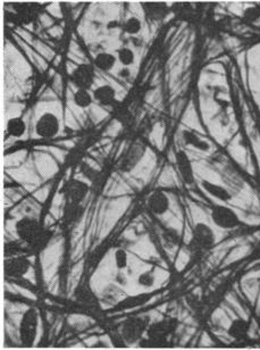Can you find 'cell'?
Segmentation results:
<instances>
[{"instance_id": "cell-18", "label": "cell", "mask_w": 260, "mask_h": 350, "mask_svg": "<svg viewBox=\"0 0 260 350\" xmlns=\"http://www.w3.org/2000/svg\"><path fill=\"white\" fill-rule=\"evenodd\" d=\"M142 7L145 15L152 21H160L168 13V6L164 3H145Z\"/></svg>"}, {"instance_id": "cell-11", "label": "cell", "mask_w": 260, "mask_h": 350, "mask_svg": "<svg viewBox=\"0 0 260 350\" xmlns=\"http://www.w3.org/2000/svg\"><path fill=\"white\" fill-rule=\"evenodd\" d=\"M147 206L149 212L155 216H162L165 215L170 208V201L169 197L167 196V193L161 191V190H157L153 191L150 196L148 197Z\"/></svg>"}, {"instance_id": "cell-15", "label": "cell", "mask_w": 260, "mask_h": 350, "mask_svg": "<svg viewBox=\"0 0 260 350\" xmlns=\"http://www.w3.org/2000/svg\"><path fill=\"white\" fill-rule=\"evenodd\" d=\"M226 331H227V334L230 335L232 339L242 340L248 336L249 331H250V324L248 321L244 320V318H236V320L232 321L230 323V325H228Z\"/></svg>"}, {"instance_id": "cell-12", "label": "cell", "mask_w": 260, "mask_h": 350, "mask_svg": "<svg viewBox=\"0 0 260 350\" xmlns=\"http://www.w3.org/2000/svg\"><path fill=\"white\" fill-rule=\"evenodd\" d=\"M89 192V185L81 180L73 179L65 185V196L68 202L81 203Z\"/></svg>"}, {"instance_id": "cell-13", "label": "cell", "mask_w": 260, "mask_h": 350, "mask_svg": "<svg viewBox=\"0 0 260 350\" xmlns=\"http://www.w3.org/2000/svg\"><path fill=\"white\" fill-rule=\"evenodd\" d=\"M117 92L110 84H101L92 92L95 101L101 106H110L115 103Z\"/></svg>"}, {"instance_id": "cell-5", "label": "cell", "mask_w": 260, "mask_h": 350, "mask_svg": "<svg viewBox=\"0 0 260 350\" xmlns=\"http://www.w3.org/2000/svg\"><path fill=\"white\" fill-rule=\"evenodd\" d=\"M34 131L39 138L52 139L58 135L60 131V121L56 114L46 112L37 119Z\"/></svg>"}, {"instance_id": "cell-19", "label": "cell", "mask_w": 260, "mask_h": 350, "mask_svg": "<svg viewBox=\"0 0 260 350\" xmlns=\"http://www.w3.org/2000/svg\"><path fill=\"white\" fill-rule=\"evenodd\" d=\"M144 154L143 147H132L129 153L126 154V156L123 158V162L121 164V170L124 172H129L132 168H134L136 164L140 162V159L142 158Z\"/></svg>"}, {"instance_id": "cell-3", "label": "cell", "mask_w": 260, "mask_h": 350, "mask_svg": "<svg viewBox=\"0 0 260 350\" xmlns=\"http://www.w3.org/2000/svg\"><path fill=\"white\" fill-rule=\"evenodd\" d=\"M39 329V313L35 308H29L24 312L19 326V336L22 345L32 347L37 339Z\"/></svg>"}, {"instance_id": "cell-27", "label": "cell", "mask_w": 260, "mask_h": 350, "mask_svg": "<svg viewBox=\"0 0 260 350\" xmlns=\"http://www.w3.org/2000/svg\"><path fill=\"white\" fill-rule=\"evenodd\" d=\"M162 238H164V241L166 242V245L171 248L178 246L180 242L179 233L176 232L174 229H167L164 232V234H162Z\"/></svg>"}, {"instance_id": "cell-26", "label": "cell", "mask_w": 260, "mask_h": 350, "mask_svg": "<svg viewBox=\"0 0 260 350\" xmlns=\"http://www.w3.org/2000/svg\"><path fill=\"white\" fill-rule=\"evenodd\" d=\"M114 261H115V266L118 271H123L127 267L129 264V257H127V252L124 249H117L114 254Z\"/></svg>"}, {"instance_id": "cell-22", "label": "cell", "mask_w": 260, "mask_h": 350, "mask_svg": "<svg viewBox=\"0 0 260 350\" xmlns=\"http://www.w3.org/2000/svg\"><path fill=\"white\" fill-rule=\"evenodd\" d=\"M83 213H84V209H83L81 203L67 202V206L64 211L65 221L67 223H76L81 220Z\"/></svg>"}, {"instance_id": "cell-9", "label": "cell", "mask_w": 260, "mask_h": 350, "mask_svg": "<svg viewBox=\"0 0 260 350\" xmlns=\"http://www.w3.org/2000/svg\"><path fill=\"white\" fill-rule=\"evenodd\" d=\"M31 268V261L24 256L10 257L5 261V274L7 277L21 278L23 277Z\"/></svg>"}, {"instance_id": "cell-2", "label": "cell", "mask_w": 260, "mask_h": 350, "mask_svg": "<svg viewBox=\"0 0 260 350\" xmlns=\"http://www.w3.org/2000/svg\"><path fill=\"white\" fill-rule=\"evenodd\" d=\"M150 318L148 316H132L122 323L120 333L124 338L127 345L139 343V341L147 334L150 325Z\"/></svg>"}, {"instance_id": "cell-17", "label": "cell", "mask_w": 260, "mask_h": 350, "mask_svg": "<svg viewBox=\"0 0 260 350\" xmlns=\"http://www.w3.org/2000/svg\"><path fill=\"white\" fill-rule=\"evenodd\" d=\"M182 139L185 143V145L191 146V147L199 150V152L207 153L210 150V145L208 141L201 139L199 135L196 134L195 132H192L190 130L182 131Z\"/></svg>"}, {"instance_id": "cell-33", "label": "cell", "mask_w": 260, "mask_h": 350, "mask_svg": "<svg viewBox=\"0 0 260 350\" xmlns=\"http://www.w3.org/2000/svg\"><path fill=\"white\" fill-rule=\"evenodd\" d=\"M131 74L132 73H131L130 67H122L120 71H118V75L123 79H129L131 77Z\"/></svg>"}, {"instance_id": "cell-25", "label": "cell", "mask_w": 260, "mask_h": 350, "mask_svg": "<svg viewBox=\"0 0 260 350\" xmlns=\"http://www.w3.org/2000/svg\"><path fill=\"white\" fill-rule=\"evenodd\" d=\"M149 300L148 295H141V296H135V297H130L125 300H123L120 304V308L124 309H130V308H135L140 305H143L144 303H147Z\"/></svg>"}, {"instance_id": "cell-28", "label": "cell", "mask_w": 260, "mask_h": 350, "mask_svg": "<svg viewBox=\"0 0 260 350\" xmlns=\"http://www.w3.org/2000/svg\"><path fill=\"white\" fill-rule=\"evenodd\" d=\"M156 282V276L151 272H144L140 274L138 277V283L143 288H151Z\"/></svg>"}, {"instance_id": "cell-14", "label": "cell", "mask_w": 260, "mask_h": 350, "mask_svg": "<svg viewBox=\"0 0 260 350\" xmlns=\"http://www.w3.org/2000/svg\"><path fill=\"white\" fill-rule=\"evenodd\" d=\"M201 187L207 193L209 194V196H211L215 199H217V200H219V201L228 202V201L232 200L231 192L228 191L225 187H223V185L214 183L208 180H202L201 181Z\"/></svg>"}, {"instance_id": "cell-31", "label": "cell", "mask_w": 260, "mask_h": 350, "mask_svg": "<svg viewBox=\"0 0 260 350\" xmlns=\"http://www.w3.org/2000/svg\"><path fill=\"white\" fill-rule=\"evenodd\" d=\"M243 17L250 22H255L260 19V6H252L246 8L244 11Z\"/></svg>"}, {"instance_id": "cell-6", "label": "cell", "mask_w": 260, "mask_h": 350, "mask_svg": "<svg viewBox=\"0 0 260 350\" xmlns=\"http://www.w3.org/2000/svg\"><path fill=\"white\" fill-rule=\"evenodd\" d=\"M179 326V321L173 317H167L161 321L150 323L147 330V338L165 342L170 334H173Z\"/></svg>"}, {"instance_id": "cell-24", "label": "cell", "mask_w": 260, "mask_h": 350, "mask_svg": "<svg viewBox=\"0 0 260 350\" xmlns=\"http://www.w3.org/2000/svg\"><path fill=\"white\" fill-rule=\"evenodd\" d=\"M117 60L123 65V67H129L135 63V54L131 48L123 47L117 51Z\"/></svg>"}, {"instance_id": "cell-30", "label": "cell", "mask_w": 260, "mask_h": 350, "mask_svg": "<svg viewBox=\"0 0 260 350\" xmlns=\"http://www.w3.org/2000/svg\"><path fill=\"white\" fill-rule=\"evenodd\" d=\"M75 297L81 301H90L94 298V295H92V291L90 290L89 287H77L75 290Z\"/></svg>"}, {"instance_id": "cell-23", "label": "cell", "mask_w": 260, "mask_h": 350, "mask_svg": "<svg viewBox=\"0 0 260 350\" xmlns=\"http://www.w3.org/2000/svg\"><path fill=\"white\" fill-rule=\"evenodd\" d=\"M141 30H142V23L139 17L136 16H130L124 23H123V31L127 35H131V37H134V35H138Z\"/></svg>"}, {"instance_id": "cell-21", "label": "cell", "mask_w": 260, "mask_h": 350, "mask_svg": "<svg viewBox=\"0 0 260 350\" xmlns=\"http://www.w3.org/2000/svg\"><path fill=\"white\" fill-rule=\"evenodd\" d=\"M94 96L90 94L89 90L85 89H76L75 92L73 94V103L78 108L86 109L91 107V105L94 104Z\"/></svg>"}, {"instance_id": "cell-8", "label": "cell", "mask_w": 260, "mask_h": 350, "mask_svg": "<svg viewBox=\"0 0 260 350\" xmlns=\"http://www.w3.org/2000/svg\"><path fill=\"white\" fill-rule=\"evenodd\" d=\"M69 80L77 89L90 90L96 80L95 66L86 63L77 65L70 73Z\"/></svg>"}, {"instance_id": "cell-29", "label": "cell", "mask_w": 260, "mask_h": 350, "mask_svg": "<svg viewBox=\"0 0 260 350\" xmlns=\"http://www.w3.org/2000/svg\"><path fill=\"white\" fill-rule=\"evenodd\" d=\"M22 251H23V249H22V246L16 241L7 242L5 245V255H6L7 258H10V257L20 256Z\"/></svg>"}, {"instance_id": "cell-16", "label": "cell", "mask_w": 260, "mask_h": 350, "mask_svg": "<svg viewBox=\"0 0 260 350\" xmlns=\"http://www.w3.org/2000/svg\"><path fill=\"white\" fill-rule=\"evenodd\" d=\"M117 63V57L108 51L98 52L94 58L95 68L101 72H110Z\"/></svg>"}, {"instance_id": "cell-1", "label": "cell", "mask_w": 260, "mask_h": 350, "mask_svg": "<svg viewBox=\"0 0 260 350\" xmlns=\"http://www.w3.org/2000/svg\"><path fill=\"white\" fill-rule=\"evenodd\" d=\"M15 232L22 242L35 249H43L51 239V233L43 229L37 219L24 216L15 224Z\"/></svg>"}, {"instance_id": "cell-32", "label": "cell", "mask_w": 260, "mask_h": 350, "mask_svg": "<svg viewBox=\"0 0 260 350\" xmlns=\"http://www.w3.org/2000/svg\"><path fill=\"white\" fill-rule=\"evenodd\" d=\"M110 340H112V343L115 345L116 348H124V347H126V345H127L124 338H123L120 332L110 336Z\"/></svg>"}, {"instance_id": "cell-7", "label": "cell", "mask_w": 260, "mask_h": 350, "mask_svg": "<svg viewBox=\"0 0 260 350\" xmlns=\"http://www.w3.org/2000/svg\"><path fill=\"white\" fill-rule=\"evenodd\" d=\"M216 243V234L208 224L199 222L192 230L191 245L197 249H211Z\"/></svg>"}, {"instance_id": "cell-10", "label": "cell", "mask_w": 260, "mask_h": 350, "mask_svg": "<svg viewBox=\"0 0 260 350\" xmlns=\"http://www.w3.org/2000/svg\"><path fill=\"white\" fill-rule=\"evenodd\" d=\"M175 164H176V167H178L181 179L183 180V182L188 185H191L195 183L196 181L195 168H193L190 157L188 156V154L185 153L184 150H179V152H176Z\"/></svg>"}, {"instance_id": "cell-20", "label": "cell", "mask_w": 260, "mask_h": 350, "mask_svg": "<svg viewBox=\"0 0 260 350\" xmlns=\"http://www.w3.org/2000/svg\"><path fill=\"white\" fill-rule=\"evenodd\" d=\"M6 132L8 135L12 136V138H15V139L22 138L26 132V124L24 122V119L20 116L12 117L8 119V122L6 124Z\"/></svg>"}, {"instance_id": "cell-4", "label": "cell", "mask_w": 260, "mask_h": 350, "mask_svg": "<svg viewBox=\"0 0 260 350\" xmlns=\"http://www.w3.org/2000/svg\"><path fill=\"white\" fill-rule=\"evenodd\" d=\"M210 219L216 227L223 230H234L242 224L239 215L226 205H214L210 212Z\"/></svg>"}]
</instances>
